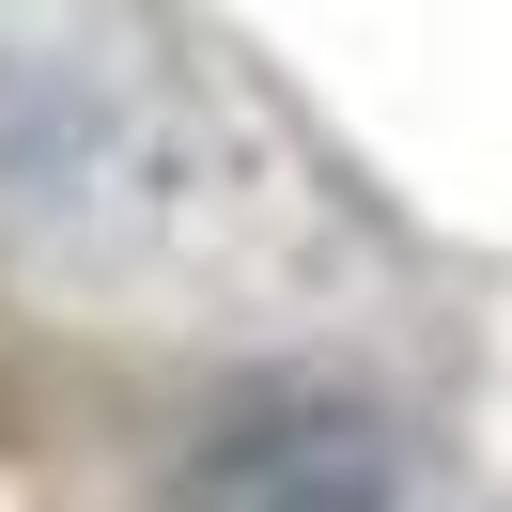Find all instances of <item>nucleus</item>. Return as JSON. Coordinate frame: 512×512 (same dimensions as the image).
<instances>
[{"mask_svg":"<svg viewBox=\"0 0 512 512\" xmlns=\"http://www.w3.org/2000/svg\"><path fill=\"white\" fill-rule=\"evenodd\" d=\"M187 512H404L388 497V435L326 388H264V404L202 419L187 450Z\"/></svg>","mask_w":512,"mask_h":512,"instance_id":"obj_1","label":"nucleus"}]
</instances>
